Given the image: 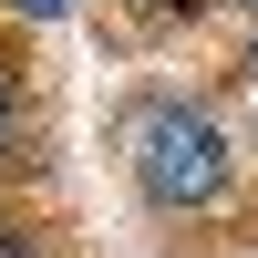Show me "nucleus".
<instances>
[{"instance_id": "1", "label": "nucleus", "mask_w": 258, "mask_h": 258, "mask_svg": "<svg viewBox=\"0 0 258 258\" xmlns=\"http://www.w3.org/2000/svg\"><path fill=\"white\" fill-rule=\"evenodd\" d=\"M124 176L155 217H217L238 197V135L197 93H135L124 114Z\"/></svg>"}, {"instance_id": "2", "label": "nucleus", "mask_w": 258, "mask_h": 258, "mask_svg": "<svg viewBox=\"0 0 258 258\" xmlns=\"http://www.w3.org/2000/svg\"><path fill=\"white\" fill-rule=\"evenodd\" d=\"M0 258H52V238H41L21 207H0Z\"/></svg>"}, {"instance_id": "3", "label": "nucleus", "mask_w": 258, "mask_h": 258, "mask_svg": "<svg viewBox=\"0 0 258 258\" xmlns=\"http://www.w3.org/2000/svg\"><path fill=\"white\" fill-rule=\"evenodd\" d=\"M11 124H21V52L0 41V155H11Z\"/></svg>"}, {"instance_id": "4", "label": "nucleus", "mask_w": 258, "mask_h": 258, "mask_svg": "<svg viewBox=\"0 0 258 258\" xmlns=\"http://www.w3.org/2000/svg\"><path fill=\"white\" fill-rule=\"evenodd\" d=\"M227 83H238V103H248V124H258V41H248L238 62H227Z\"/></svg>"}, {"instance_id": "5", "label": "nucleus", "mask_w": 258, "mask_h": 258, "mask_svg": "<svg viewBox=\"0 0 258 258\" xmlns=\"http://www.w3.org/2000/svg\"><path fill=\"white\" fill-rule=\"evenodd\" d=\"M11 21H73V0H0Z\"/></svg>"}, {"instance_id": "6", "label": "nucleus", "mask_w": 258, "mask_h": 258, "mask_svg": "<svg viewBox=\"0 0 258 258\" xmlns=\"http://www.w3.org/2000/svg\"><path fill=\"white\" fill-rule=\"evenodd\" d=\"M155 11H165V21H197V11H207V0H155Z\"/></svg>"}, {"instance_id": "7", "label": "nucleus", "mask_w": 258, "mask_h": 258, "mask_svg": "<svg viewBox=\"0 0 258 258\" xmlns=\"http://www.w3.org/2000/svg\"><path fill=\"white\" fill-rule=\"evenodd\" d=\"M238 11H258V0H238Z\"/></svg>"}]
</instances>
